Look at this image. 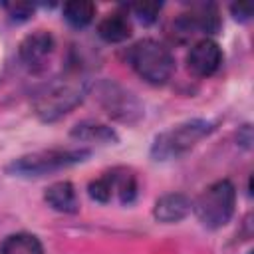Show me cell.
I'll use <instances>...</instances> for the list:
<instances>
[{
  "instance_id": "cell-4",
  "label": "cell",
  "mask_w": 254,
  "mask_h": 254,
  "mask_svg": "<svg viewBox=\"0 0 254 254\" xmlns=\"http://www.w3.org/2000/svg\"><path fill=\"white\" fill-rule=\"evenodd\" d=\"M129 64L145 81L153 85L167 83L175 69V60L171 52L161 42L151 38L139 40L129 50Z\"/></svg>"
},
{
  "instance_id": "cell-12",
  "label": "cell",
  "mask_w": 254,
  "mask_h": 254,
  "mask_svg": "<svg viewBox=\"0 0 254 254\" xmlns=\"http://www.w3.org/2000/svg\"><path fill=\"white\" fill-rule=\"evenodd\" d=\"M71 137L79 139V141H95V143H117V133L103 125V123H95V121H81L71 129Z\"/></svg>"
},
{
  "instance_id": "cell-1",
  "label": "cell",
  "mask_w": 254,
  "mask_h": 254,
  "mask_svg": "<svg viewBox=\"0 0 254 254\" xmlns=\"http://www.w3.org/2000/svg\"><path fill=\"white\" fill-rule=\"evenodd\" d=\"M87 93V81L83 77H64L48 83L44 89H40L34 97V109L36 115L50 123L65 113H69L73 107H77Z\"/></svg>"
},
{
  "instance_id": "cell-13",
  "label": "cell",
  "mask_w": 254,
  "mask_h": 254,
  "mask_svg": "<svg viewBox=\"0 0 254 254\" xmlns=\"http://www.w3.org/2000/svg\"><path fill=\"white\" fill-rule=\"evenodd\" d=\"M113 192H117L121 204H131L137 198V179L131 171L127 169H113L111 173H107Z\"/></svg>"
},
{
  "instance_id": "cell-6",
  "label": "cell",
  "mask_w": 254,
  "mask_h": 254,
  "mask_svg": "<svg viewBox=\"0 0 254 254\" xmlns=\"http://www.w3.org/2000/svg\"><path fill=\"white\" fill-rule=\"evenodd\" d=\"M97 99L105 113L121 123H137L143 117L141 101L115 81H101L97 87Z\"/></svg>"
},
{
  "instance_id": "cell-9",
  "label": "cell",
  "mask_w": 254,
  "mask_h": 254,
  "mask_svg": "<svg viewBox=\"0 0 254 254\" xmlns=\"http://www.w3.org/2000/svg\"><path fill=\"white\" fill-rule=\"evenodd\" d=\"M190 210H192V200L187 194L169 192V194H163L161 198H157L155 208H153V216L159 222L171 224V222L183 220Z\"/></svg>"
},
{
  "instance_id": "cell-20",
  "label": "cell",
  "mask_w": 254,
  "mask_h": 254,
  "mask_svg": "<svg viewBox=\"0 0 254 254\" xmlns=\"http://www.w3.org/2000/svg\"><path fill=\"white\" fill-rule=\"evenodd\" d=\"M230 12H232L234 20H238V22H248V20L252 18L254 6H252V2H238V4H232V6H230Z\"/></svg>"
},
{
  "instance_id": "cell-2",
  "label": "cell",
  "mask_w": 254,
  "mask_h": 254,
  "mask_svg": "<svg viewBox=\"0 0 254 254\" xmlns=\"http://www.w3.org/2000/svg\"><path fill=\"white\" fill-rule=\"evenodd\" d=\"M234 206L236 189L228 179H220L208 185L192 202V210L198 222L208 230H218L226 226L234 214Z\"/></svg>"
},
{
  "instance_id": "cell-21",
  "label": "cell",
  "mask_w": 254,
  "mask_h": 254,
  "mask_svg": "<svg viewBox=\"0 0 254 254\" xmlns=\"http://www.w3.org/2000/svg\"><path fill=\"white\" fill-rule=\"evenodd\" d=\"M238 145L244 147V149H250V145H252V129H250V125L240 127V131H238Z\"/></svg>"
},
{
  "instance_id": "cell-3",
  "label": "cell",
  "mask_w": 254,
  "mask_h": 254,
  "mask_svg": "<svg viewBox=\"0 0 254 254\" xmlns=\"http://www.w3.org/2000/svg\"><path fill=\"white\" fill-rule=\"evenodd\" d=\"M89 155H91L89 149H46L14 159L6 167V171L14 177L34 179L83 163Z\"/></svg>"
},
{
  "instance_id": "cell-18",
  "label": "cell",
  "mask_w": 254,
  "mask_h": 254,
  "mask_svg": "<svg viewBox=\"0 0 254 254\" xmlns=\"http://www.w3.org/2000/svg\"><path fill=\"white\" fill-rule=\"evenodd\" d=\"M87 190H89V196L93 200H97V202H109L111 196H113V187H111V181H109L107 175L91 181Z\"/></svg>"
},
{
  "instance_id": "cell-19",
  "label": "cell",
  "mask_w": 254,
  "mask_h": 254,
  "mask_svg": "<svg viewBox=\"0 0 254 254\" xmlns=\"http://www.w3.org/2000/svg\"><path fill=\"white\" fill-rule=\"evenodd\" d=\"M34 8L36 6L30 4V2H6L4 4V10L8 12V16L14 18V20H18V22L28 20L34 14Z\"/></svg>"
},
{
  "instance_id": "cell-14",
  "label": "cell",
  "mask_w": 254,
  "mask_h": 254,
  "mask_svg": "<svg viewBox=\"0 0 254 254\" xmlns=\"http://www.w3.org/2000/svg\"><path fill=\"white\" fill-rule=\"evenodd\" d=\"M0 254H44V248L38 236L28 232H16L2 242Z\"/></svg>"
},
{
  "instance_id": "cell-10",
  "label": "cell",
  "mask_w": 254,
  "mask_h": 254,
  "mask_svg": "<svg viewBox=\"0 0 254 254\" xmlns=\"http://www.w3.org/2000/svg\"><path fill=\"white\" fill-rule=\"evenodd\" d=\"M44 200L48 202V206L64 214H75L79 210V198L69 181H58L50 185L44 192Z\"/></svg>"
},
{
  "instance_id": "cell-16",
  "label": "cell",
  "mask_w": 254,
  "mask_h": 254,
  "mask_svg": "<svg viewBox=\"0 0 254 254\" xmlns=\"http://www.w3.org/2000/svg\"><path fill=\"white\" fill-rule=\"evenodd\" d=\"M194 28L198 32H204V34H218L220 30V16H218V10L214 4H198L194 6V10L189 14Z\"/></svg>"
},
{
  "instance_id": "cell-8",
  "label": "cell",
  "mask_w": 254,
  "mask_h": 254,
  "mask_svg": "<svg viewBox=\"0 0 254 254\" xmlns=\"http://www.w3.org/2000/svg\"><path fill=\"white\" fill-rule=\"evenodd\" d=\"M187 64H189V69L196 77H208V75H212L220 67V64H222V50H220V46L214 40L202 38V40H198L189 50Z\"/></svg>"
},
{
  "instance_id": "cell-7",
  "label": "cell",
  "mask_w": 254,
  "mask_h": 254,
  "mask_svg": "<svg viewBox=\"0 0 254 254\" xmlns=\"http://www.w3.org/2000/svg\"><path fill=\"white\" fill-rule=\"evenodd\" d=\"M54 36L46 30H36L32 34H28L20 46H18V58L20 62L30 67V69H40L44 65V62L52 56L54 52Z\"/></svg>"
},
{
  "instance_id": "cell-15",
  "label": "cell",
  "mask_w": 254,
  "mask_h": 254,
  "mask_svg": "<svg viewBox=\"0 0 254 254\" xmlns=\"http://www.w3.org/2000/svg\"><path fill=\"white\" fill-rule=\"evenodd\" d=\"M95 16V4L85 0H73L64 4V20L73 28H85Z\"/></svg>"
},
{
  "instance_id": "cell-11",
  "label": "cell",
  "mask_w": 254,
  "mask_h": 254,
  "mask_svg": "<svg viewBox=\"0 0 254 254\" xmlns=\"http://www.w3.org/2000/svg\"><path fill=\"white\" fill-rule=\"evenodd\" d=\"M97 36L107 44H121L131 36V22L123 12H111L97 24Z\"/></svg>"
},
{
  "instance_id": "cell-5",
  "label": "cell",
  "mask_w": 254,
  "mask_h": 254,
  "mask_svg": "<svg viewBox=\"0 0 254 254\" xmlns=\"http://www.w3.org/2000/svg\"><path fill=\"white\" fill-rule=\"evenodd\" d=\"M212 129H214V125L204 119L185 121V123L157 135L153 141V147H151V155L155 161L177 159L179 155L192 149L202 137L212 133Z\"/></svg>"
},
{
  "instance_id": "cell-17",
  "label": "cell",
  "mask_w": 254,
  "mask_h": 254,
  "mask_svg": "<svg viewBox=\"0 0 254 254\" xmlns=\"http://www.w3.org/2000/svg\"><path fill=\"white\" fill-rule=\"evenodd\" d=\"M133 10V14L139 18V22H143L145 26H151L157 22L159 18V12H161V4L157 2H137V4H131L129 6Z\"/></svg>"
}]
</instances>
